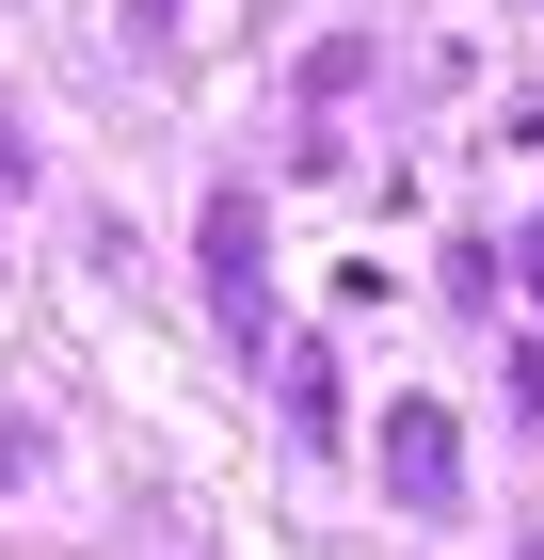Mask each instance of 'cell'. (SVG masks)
Instances as JSON below:
<instances>
[{
  "mask_svg": "<svg viewBox=\"0 0 544 560\" xmlns=\"http://www.w3.org/2000/svg\"><path fill=\"white\" fill-rule=\"evenodd\" d=\"M193 257H209V320L241 352H273V224H256V192L224 176L209 192V224H193Z\"/></svg>",
  "mask_w": 544,
  "mask_h": 560,
  "instance_id": "obj_1",
  "label": "cell"
},
{
  "mask_svg": "<svg viewBox=\"0 0 544 560\" xmlns=\"http://www.w3.org/2000/svg\"><path fill=\"white\" fill-rule=\"evenodd\" d=\"M384 480H401V513H464V432H449V400H401V417H384Z\"/></svg>",
  "mask_w": 544,
  "mask_h": 560,
  "instance_id": "obj_2",
  "label": "cell"
},
{
  "mask_svg": "<svg viewBox=\"0 0 544 560\" xmlns=\"http://www.w3.org/2000/svg\"><path fill=\"white\" fill-rule=\"evenodd\" d=\"M273 385H289V432L321 448V432H336V352H321V337H289V369H273Z\"/></svg>",
  "mask_w": 544,
  "mask_h": 560,
  "instance_id": "obj_3",
  "label": "cell"
},
{
  "mask_svg": "<svg viewBox=\"0 0 544 560\" xmlns=\"http://www.w3.org/2000/svg\"><path fill=\"white\" fill-rule=\"evenodd\" d=\"M0 176H33V144H16V113H0Z\"/></svg>",
  "mask_w": 544,
  "mask_h": 560,
  "instance_id": "obj_4",
  "label": "cell"
},
{
  "mask_svg": "<svg viewBox=\"0 0 544 560\" xmlns=\"http://www.w3.org/2000/svg\"><path fill=\"white\" fill-rule=\"evenodd\" d=\"M512 257H529V304H544V224H529V241H512Z\"/></svg>",
  "mask_w": 544,
  "mask_h": 560,
  "instance_id": "obj_5",
  "label": "cell"
}]
</instances>
